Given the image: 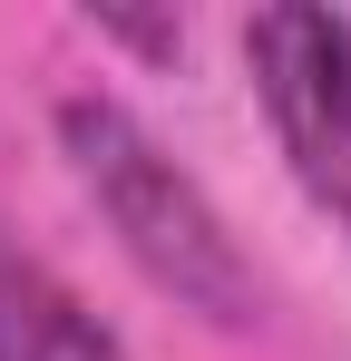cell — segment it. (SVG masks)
<instances>
[{
    "label": "cell",
    "instance_id": "cell-3",
    "mask_svg": "<svg viewBox=\"0 0 351 361\" xmlns=\"http://www.w3.org/2000/svg\"><path fill=\"white\" fill-rule=\"evenodd\" d=\"M0 361H137L30 244L0 235Z\"/></svg>",
    "mask_w": 351,
    "mask_h": 361
},
{
    "label": "cell",
    "instance_id": "cell-2",
    "mask_svg": "<svg viewBox=\"0 0 351 361\" xmlns=\"http://www.w3.org/2000/svg\"><path fill=\"white\" fill-rule=\"evenodd\" d=\"M244 68L292 185L351 244V20L322 0H264L244 20Z\"/></svg>",
    "mask_w": 351,
    "mask_h": 361
},
{
    "label": "cell",
    "instance_id": "cell-1",
    "mask_svg": "<svg viewBox=\"0 0 351 361\" xmlns=\"http://www.w3.org/2000/svg\"><path fill=\"white\" fill-rule=\"evenodd\" d=\"M58 157L78 195L98 205V225L117 235V254L176 302V312H205L215 332H254L264 322V283L234 244L225 205L166 157V137L137 118L108 88H68L58 98Z\"/></svg>",
    "mask_w": 351,
    "mask_h": 361
}]
</instances>
